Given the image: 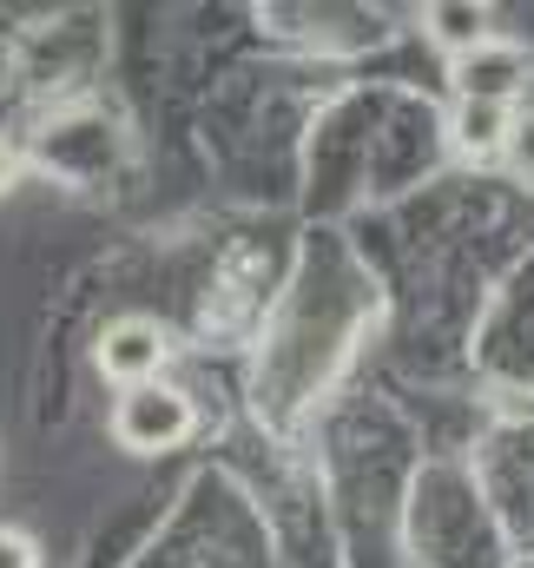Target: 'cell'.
<instances>
[{"label":"cell","instance_id":"obj_7","mask_svg":"<svg viewBox=\"0 0 534 568\" xmlns=\"http://www.w3.org/2000/svg\"><path fill=\"white\" fill-rule=\"evenodd\" d=\"M509 159H515V172H528V179H534V113H515V133H509Z\"/></svg>","mask_w":534,"mask_h":568},{"label":"cell","instance_id":"obj_6","mask_svg":"<svg viewBox=\"0 0 534 568\" xmlns=\"http://www.w3.org/2000/svg\"><path fill=\"white\" fill-rule=\"evenodd\" d=\"M0 568H40V542L27 529H7L0 523Z\"/></svg>","mask_w":534,"mask_h":568},{"label":"cell","instance_id":"obj_4","mask_svg":"<svg viewBox=\"0 0 534 568\" xmlns=\"http://www.w3.org/2000/svg\"><path fill=\"white\" fill-rule=\"evenodd\" d=\"M422 33H429L449 60H462V53H475V47L495 33V13L475 7V0H435V7H422Z\"/></svg>","mask_w":534,"mask_h":568},{"label":"cell","instance_id":"obj_1","mask_svg":"<svg viewBox=\"0 0 534 568\" xmlns=\"http://www.w3.org/2000/svg\"><path fill=\"white\" fill-rule=\"evenodd\" d=\"M192 429H198L192 397L178 384H165V377L158 384H138V390H120V404H113V443L133 449V456H165Z\"/></svg>","mask_w":534,"mask_h":568},{"label":"cell","instance_id":"obj_3","mask_svg":"<svg viewBox=\"0 0 534 568\" xmlns=\"http://www.w3.org/2000/svg\"><path fill=\"white\" fill-rule=\"evenodd\" d=\"M165 357H172V337H165L152 317H113V324L100 331V344H93L100 377H106V384H120V390L158 384Z\"/></svg>","mask_w":534,"mask_h":568},{"label":"cell","instance_id":"obj_2","mask_svg":"<svg viewBox=\"0 0 534 568\" xmlns=\"http://www.w3.org/2000/svg\"><path fill=\"white\" fill-rule=\"evenodd\" d=\"M449 80H455V100H475V106H522L528 100V80H534V60L522 40H502L489 33L475 53L449 60Z\"/></svg>","mask_w":534,"mask_h":568},{"label":"cell","instance_id":"obj_5","mask_svg":"<svg viewBox=\"0 0 534 568\" xmlns=\"http://www.w3.org/2000/svg\"><path fill=\"white\" fill-rule=\"evenodd\" d=\"M509 133H515V113H509V106L455 100V113H449V140H455L462 159H502V152H509Z\"/></svg>","mask_w":534,"mask_h":568}]
</instances>
